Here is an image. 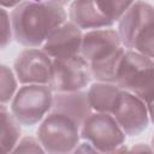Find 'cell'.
<instances>
[{"mask_svg":"<svg viewBox=\"0 0 154 154\" xmlns=\"http://www.w3.org/2000/svg\"><path fill=\"white\" fill-rule=\"evenodd\" d=\"M64 5L60 1H19L11 12L13 38L26 48L42 47L49 35L67 22Z\"/></svg>","mask_w":154,"mask_h":154,"instance_id":"obj_1","label":"cell"},{"mask_svg":"<svg viewBox=\"0 0 154 154\" xmlns=\"http://www.w3.org/2000/svg\"><path fill=\"white\" fill-rule=\"evenodd\" d=\"M116 85L146 103L154 101V60L126 49L118 69Z\"/></svg>","mask_w":154,"mask_h":154,"instance_id":"obj_2","label":"cell"},{"mask_svg":"<svg viewBox=\"0 0 154 154\" xmlns=\"http://www.w3.org/2000/svg\"><path fill=\"white\" fill-rule=\"evenodd\" d=\"M81 128L69 117L49 112L37 129V140L47 154H72L79 146Z\"/></svg>","mask_w":154,"mask_h":154,"instance_id":"obj_3","label":"cell"},{"mask_svg":"<svg viewBox=\"0 0 154 154\" xmlns=\"http://www.w3.org/2000/svg\"><path fill=\"white\" fill-rule=\"evenodd\" d=\"M53 90L49 85L30 84L18 89L11 101V113L20 125L32 126L45 119L53 105Z\"/></svg>","mask_w":154,"mask_h":154,"instance_id":"obj_4","label":"cell"},{"mask_svg":"<svg viewBox=\"0 0 154 154\" xmlns=\"http://www.w3.org/2000/svg\"><path fill=\"white\" fill-rule=\"evenodd\" d=\"M81 137L101 154H107L124 146L126 135L112 114L93 112L81 126Z\"/></svg>","mask_w":154,"mask_h":154,"instance_id":"obj_5","label":"cell"},{"mask_svg":"<svg viewBox=\"0 0 154 154\" xmlns=\"http://www.w3.org/2000/svg\"><path fill=\"white\" fill-rule=\"evenodd\" d=\"M91 81L88 61L77 55L53 60L49 87L53 93H72L83 90Z\"/></svg>","mask_w":154,"mask_h":154,"instance_id":"obj_6","label":"cell"},{"mask_svg":"<svg viewBox=\"0 0 154 154\" xmlns=\"http://www.w3.org/2000/svg\"><path fill=\"white\" fill-rule=\"evenodd\" d=\"M53 60L38 48H25L16 58L13 71L23 85H48L52 77Z\"/></svg>","mask_w":154,"mask_h":154,"instance_id":"obj_7","label":"cell"},{"mask_svg":"<svg viewBox=\"0 0 154 154\" xmlns=\"http://www.w3.org/2000/svg\"><path fill=\"white\" fill-rule=\"evenodd\" d=\"M112 116L128 136L141 134L147 129L149 123L147 103L125 90L120 91L112 111Z\"/></svg>","mask_w":154,"mask_h":154,"instance_id":"obj_8","label":"cell"},{"mask_svg":"<svg viewBox=\"0 0 154 154\" xmlns=\"http://www.w3.org/2000/svg\"><path fill=\"white\" fill-rule=\"evenodd\" d=\"M83 41L82 30L72 22H65L46 40L41 49L52 59H67L81 55Z\"/></svg>","mask_w":154,"mask_h":154,"instance_id":"obj_9","label":"cell"},{"mask_svg":"<svg viewBox=\"0 0 154 154\" xmlns=\"http://www.w3.org/2000/svg\"><path fill=\"white\" fill-rule=\"evenodd\" d=\"M123 47L117 30L111 28L89 30L83 34L81 55L91 64L114 54Z\"/></svg>","mask_w":154,"mask_h":154,"instance_id":"obj_10","label":"cell"},{"mask_svg":"<svg viewBox=\"0 0 154 154\" xmlns=\"http://www.w3.org/2000/svg\"><path fill=\"white\" fill-rule=\"evenodd\" d=\"M150 22H154V7L144 1H132L118 22V35L125 49L132 51L136 36Z\"/></svg>","mask_w":154,"mask_h":154,"instance_id":"obj_11","label":"cell"},{"mask_svg":"<svg viewBox=\"0 0 154 154\" xmlns=\"http://www.w3.org/2000/svg\"><path fill=\"white\" fill-rule=\"evenodd\" d=\"M69 19L81 30L111 28L114 23L106 16L99 1H73L69 6Z\"/></svg>","mask_w":154,"mask_h":154,"instance_id":"obj_12","label":"cell"},{"mask_svg":"<svg viewBox=\"0 0 154 154\" xmlns=\"http://www.w3.org/2000/svg\"><path fill=\"white\" fill-rule=\"evenodd\" d=\"M51 112L60 113L72 119L79 128L93 113V108L84 90L72 93H57L53 97Z\"/></svg>","mask_w":154,"mask_h":154,"instance_id":"obj_13","label":"cell"},{"mask_svg":"<svg viewBox=\"0 0 154 154\" xmlns=\"http://www.w3.org/2000/svg\"><path fill=\"white\" fill-rule=\"evenodd\" d=\"M120 91L122 89L113 83L95 82L89 87L87 94L94 112L112 114Z\"/></svg>","mask_w":154,"mask_h":154,"instance_id":"obj_14","label":"cell"},{"mask_svg":"<svg viewBox=\"0 0 154 154\" xmlns=\"http://www.w3.org/2000/svg\"><path fill=\"white\" fill-rule=\"evenodd\" d=\"M125 52H126V49L123 47L114 54H112L102 60L89 64L91 78H94L96 82L116 84L118 69H119V65L122 63V59H123Z\"/></svg>","mask_w":154,"mask_h":154,"instance_id":"obj_15","label":"cell"},{"mask_svg":"<svg viewBox=\"0 0 154 154\" xmlns=\"http://www.w3.org/2000/svg\"><path fill=\"white\" fill-rule=\"evenodd\" d=\"M0 116H1V148L2 152L11 153L19 142V137L22 134L20 124L12 116L10 109H7L6 105H1Z\"/></svg>","mask_w":154,"mask_h":154,"instance_id":"obj_16","label":"cell"},{"mask_svg":"<svg viewBox=\"0 0 154 154\" xmlns=\"http://www.w3.org/2000/svg\"><path fill=\"white\" fill-rule=\"evenodd\" d=\"M132 51L154 60V22H150L140 31L136 36Z\"/></svg>","mask_w":154,"mask_h":154,"instance_id":"obj_17","label":"cell"},{"mask_svg":"<svg viewBox=\"0 0 154 154\" xmlns=\"http://www.w3.org/2000/svg\"><path fill=\"white\" fill-rule=\"evenodd\" d=\"M17 77L14 75V71H12L6 65L0 66V100L1 105H6L7 102L12 101L14 95L17 94Z\"/></svg>","mask_w":154,"mask_h":154,"instance_id":"obj_18","label":"cell"},{"mask_svg":"<svg viewBox=\"0 0 154 154\" xmlns=\"http://www.w3.org/2000/svg\"><path fill=\"white\" fill-rule=\"evenodd\" d=\"M10 154H47V153L38 142V140L31 136H25L18 142V144Z\"/></svg>","mask_w":154,"mask_h":154,"instance_id":"obj_19","label":"cell"},{"mask_svg":"<svg viewBox=\"0 0 154 154\" xmlns=\"http://www.w3.org/2000/svg\"><path fill=\"white\" fill-rule=\"evenodd\" d=\"M0 26H1V48H5L13 36V29H12V22L11 16L7 13V11L1 7L0 8Z\"/></svg>","mask_w":154,"mask_h":154,"instance_id":"obj_20","label":"cell"},{"mask_svg":"<svg viewBox=\"0 0 154 154\" xmlns=\"http://www.w3.org/2000/svg\"><path fill=\"white\" fill-rule=\"evenodd\" d=\"M107 154H154V152L150 146L144 143H137V144H134L132 147L122 146Z\"/></svg>","mask_w":154,"mask_h":154,"instance_id":"obj_21","label":"cell"},{"mask_svg":"<svg viewBox=\"0 0 154 154\" xmlns=\"http://www.w3.org/2000/svg\"><path fill=\"white\" fill-rule=\"evenodd\" d=\"M72 154H101L99 150H96L91 144H89L88 142L85 143H81L73 152Z\"/></svg>","mask_w":154,"mask_h":154,"instance_id":"obj_22","label":"cell"},{"mask_svg":"<svg viewBox=\"0 0 154 154\" xmlns=\"http://www.w3.org/2000/svg\"><path fill=\"white\" fill-rule=\"evenodd\" d=\"M147 108H148V114H149V120L154 124V101L147 103Z\"/></svg>","mask_w":154,"mask_h":154,"instance_id":"obj_23","label":"cell"},{"mask_svg":"<svg viewBox=\"0 0 154 154\" xmlns=\"http://www.w3.org/2000/svg\"><path fill=\"white\" fill-rule=\"evenodd\" d=\"M150 147H152V149H153V152H154V135H153V137H152V142H150Z\"/></svg>","mask_w":154,"mask_h":154,"instance_id":"obj_24","label":"cell"},{"mask_svg":"<svg viewBox=\"0 0 154 154\" xmlns=\"http://www.w3.org/2000/svg\"><path fill=\"white\" fill-rule=\"evenodd\" d=\"M2 154H10V153H6V152H2Z\"/></svg>","mask_w":154,"mask_h":154,"instance_id":"obj_25","label":"cell"}]
</instances>
